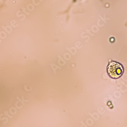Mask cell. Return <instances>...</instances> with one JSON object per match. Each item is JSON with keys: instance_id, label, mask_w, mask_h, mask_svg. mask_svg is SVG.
Wrapping results in <instances>:
<instances>
[{"instance_id": "cell-1", "label": "cell", "mask_w": 127, "mask_h": 127, "mask_svg": "<svg viewBox=\"0 0 127 127\" xmlns=\"http://www.w3.org/2000/svg\"><path fill=\"white\" fill-rule=\"evenodd\" d=\"M107 72L112 78L120 77L124 73V68L121 64L114 61L110 62L107 67Z\"/></svg>"}]
</instances>
